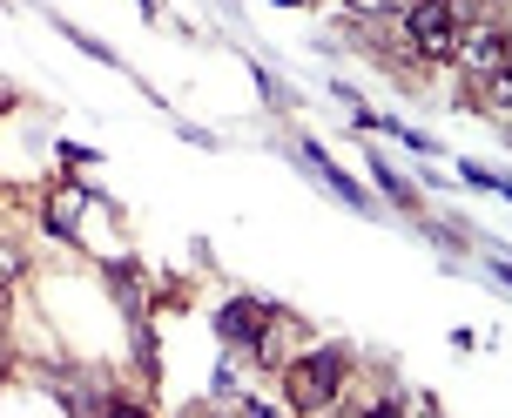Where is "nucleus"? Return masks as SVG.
Segmentation results:
<instances>
[{
  "mask_svg": "<svg viewBox=\"0 0 512 418\" xmlns=\"http://www.w3.org/2000/svg\"><path fill=\"white\" fill-rule=\"evenodd\" d=\"M364 418H405V405H391V398H378V405H371Z\"/></svg>",
  "mask_w": 512,
  "mask_h": 418,
  "instance_id": "obj_7",
  "label": "nucleus"
},
{
  "mask_svg": "<svg viewBox=\"0 0 512 418\" xmlns=\"http://www.w3.org/2000/svg\"><path fill=\"white\" fill-rule=\"evenodd\" d=\"M263 324H270V311H263L256 297H230V304L216 311V331H223V344H256V338H263Z\"/></svg>",
  "mask_w": 512,
  "mask_h": 418,
  "instance_id": "obj_4",
  "label": "nucleus"
},
{
  "mask_svg": "<svg viewBox=\"0 0 512 418\" xmlns=\"http://www.w3.org/2000/svg\"><path fill=\"white\" fill-rule=\"evenodd\" d=\"M95 418H142V412H135V405H102Z\"/></svg>",
  "mask_w": 512,
  "mask_h": 418,
  "instance_id": "obj_9",
  "label": "nucleus"
},
{
  "mask_svg": "<svg viewBox=\"0 0 512 418\" xmlns=\"http://www.w3.org/2000/svg\"><path fill=\"white\" fill-rule=\"evenodd\" d=\"M297 156H304L310 169H317V176H324V183H331L337 196H344V209H364V189L351 183V176H344V169H331V156H324V149H317V142H304V149H297Z\"/></svg>",
  "mask_w": 512,
  "mask_h": 418,
  "instance_id": "obj_5",
  "label": "nucleus"
},
{
  "mask_svg": "<svg viewBox=\"0 0 512 418\" xmlns=\"http://www.w3.org/2000/svg\"><path fill=\"white\" fill-rule=\"evenodd\" d=\"M81 209H88L81 196H54V203H48V230L54 236H75L81 230Z\"/></svg>",
  "mask_w": 512,
  "mask_h": 418,
  "instance_id": "obj_6",
  "label": "nucleus"
},
{
  "mask_svg": "<svg viewBox=\"0 0 512 418\" xmlns=\"http://www.w3.org/2000/svg\"><path fill=\"white\" fill-rule=\"evenodd\" d=\"M452 54H459L472 75H486V81L506 75V34H499V27H479V34H465V41H459Z\"/></svg>",
  "mask_w": 512,
  "mask_h": 418,
  "instance_id": "obj_3",
  "label": "nucleus"
},
{
  "mask_svg": "<svg viewBox=\"0 0 512 418\" xmlns=\"http://www.w3.org/2000/svg\"><path fill=\"white\" fill-rule=\"evenodd\" d=\"M351 7H358V14H391L398 0H351Z\"/></svg>",
  "mask_w": 512,
  "mask_h": 418,
  "instance_id": "obj_8",
  "label": "nucleus"
},
{
  "mask_svg": "<svg viewBox=\"0 0 512 418\" xmlns=\"http://www.w3.org/2000/svg\"><path fill=\"white\" fill-rule=\"evenodd\" d=\"M250 418H277V412H270V405H250Z\"/></svg>",
  "mask_w": 512,
  "mask_h": 418,
  "instance_id": "obj_10",
  "label": "nucleus"
},
{
  "mask_svg": "<svg viewBox=\"0 0 512 418\" xmlns=\"http://www.w3.org/2000/svg\"><path fill=\"white\" fill-rule=\"evenodd\" d=\"M283 378H290V398L317 412V405H331L337 385H344V351H337V344H324V351H310L304 365H290Z\"/></svg>",
  "mask_w": 512,
  "mask_h": 418,
  "instance_id": "obj_1",
  "label": "nucleus"
},
{
  "mask_svg": "<svg viewBox=\"0 0 512 418\" xmlns=\"http://www.w3.org/2000/svg\"><path fill=\"white\" fill-rule=\"evenodd\" d=\"M405 34L418 54H432V61H445V54L459 48V21H452V0H411L405 7Z\"/></svg>",
  "mask_w": 512,
  "mask_h": 418,
  "instance_id": "obj_2",
  "label": "nucleus"
}]
</instances>
